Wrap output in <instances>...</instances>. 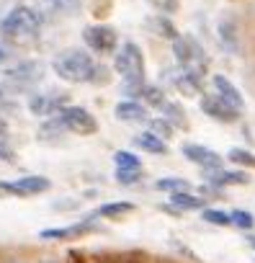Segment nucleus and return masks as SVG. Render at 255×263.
Here are the masks:
<instances>
[{"mask_svg": "<svg viewBox=\"0 0 255 263\" xmlns=\"http://www.w3.org/2000/svg\"><path fill=\"white\" fill-rule=\"evenodd\" d=\"M0 163H8V165L16 163V150L6 140H0Z\"/></svg>", "mask_w": 255, "mask_h": 263, "instance_id": "7c9ffc66", "label": "nucleus"}, {"mask_svg": "<svg viewBox=\"0 0 255 263\" xmlns=\"http://www.w3.org/2000/svg\"><path fill=\"white\" fill-rule=\"evenodd\" d=\"M119 263H137V258H124V260H119Z\"/></svg>", "mask_w": 255, "mask_h": 263, "instance_id": "e433bc0d", "label": "nucleus"}, {"mask_svg": "<svg viewBox=\"0 0 255 263\" xmlns=\"http://www.w3.org/2000/svg\"><path fill=\"white\" fill-rule=\"evenodd\" d=\"M134 147H140V150H145L150 155H168V140L158 137L155 132H150V129L140 132V135L134 137Z\"/></svg>", "mask_w": 255, "mask_h": 263, "instance_id": "6ab92c4d", "label": "nucleus"}, {"mask_svg": "<svg viewBox=\"0 0 255 263\" xmlns=\"http://www.w3.org/2000/svg\"><path fill=\"white\" fill-rule=\"evenodd\" d=\"M57 116H60V121L65 124V129L70 132V135L90 137V135H95V132H98V121H95V116H93L88 108H83V106L67 103Z\"/></svg>", "mask_w": 255, "mask_h": 263, "instance_id": "423d86ee", "label": "nucleus"}, {"mask_svg": "<svg viewBox=\"0 0 255 263\" xmlns=\"http://www.w3.org/2000/svg\"><path fill=\"white\" fill-rule=\"evenodd\" d=\"M11 57H13V54H11V47H8L6 42H0V67H6V65L11 62Z\"/></svg>", "mask_w": 255, "mask_h": 263, "instance_id": "2f4dec72", "label": "nucleus"}, {"mask_svg": "<svg viewBox=\"0 0 255 263\" xmlns=\"http://www.w3.org/2000/svg\"><path fill=\"white\" fill-rule=\"evenodd\" d=\"M42 29V16L31 8V6H13L6 18L0 21V34L13 44H31L36 42Z\"/></svg>", "mask_w": 255, "mask_h": 263, "instance_id": "7ed1b4c3", "label": "nucleus"}, {"mask_svg": "<svg viewBox=\"0 0 255 263\" xmlns=\"http://www.w3.org/2000/svg\"><path fill=\"white\" fill-rule=\"evenodd\" d=\"M155 189H158V191L175 194V191H186V189H188V181H186V178H175V176H170V178H160V181L155 183Z\"/></svg>", "mask_w": 255, "mask_h": 263, "instance_id": "bb28decb", "label": "nucleus"}, {"mask_svg": "<svg viewBox=\"0 0 255 263\" xmlns=\"http://www.w3.org/2000/svg\"><path fill=\"white\" fill-rule=\"evenodd\" d=\"M160 114L175 126V129H186L188 126V119H186V111H183V106L181 103H175V101H165L163 106H160Z\"/></svg>", "mask_w": 255, "mask_h": 263, "instance_id": "412c9836", "label": "nucleus"}, {"mask_svg": "<svg viewBox=\"0 0 255 263\" xmlns=\"http://www.w3.org/2000/svg\"><path fill=\"white\" fill-rule=\"evenodd\" d=\"M52 189V181L44 176H24L16 181H0V194H8V196H36Z\"/></svg>", "mask_w": 255, "mask_h": 263, "instance_id": "6e6552de", "label": "nucleus"}, {"mask_svg": "<svg viewBox=\"0 0 255 263\" xmlns=\"http://www.w3.org/2000/svg\"><path fill=\"white\" fill-rule=\"evenodd\" d=\"M199 106H201V111L209 116V119H214V121H219V124H234L237 119H240V114L242 111H237L234 106H229L222 96H217V93H204L201 98H199Z\"/></svg>", "mask_w": 255, "mask_h": 263, "instance_id": "1a4fd4ad", "label": "nucleus"}, {"mask_svg": "<svg viewBox=\"0 0 255 263\" xmlns=\"http://www.w3.org/2000/svg\"><path fill=\"white\" fill-rule=\"evenodd\" d=\"M52 70L60 80H65L70 85H83V83H93L98 62L83 47H67V49L54 54Z\"/></svg>", "mask_w": 255, "mask_h": 263, "instance_id": "f257e3e1", "label": "nucleus"}, {"mask_svg": "<svg viewBox=\"0 0 255 263\" xmlns=\"http://www.w3.org/2000/svg\"><path fill=\"white\" fill-rule=\"evenodd\" d=\"M181 153H183V158H186L188 163H193V165H199V168H204V171H217V168H222V155L214 153V150L206 147V145L186 142V145L181 147Z\"/></svg>", "mask_w": 255, "mask_h": 263, "instance_id": "9b49d317", "label": "nucleus"}, {"mask_svg": "<svg viewBox=\"0 0 255 263\" xmlns=\"http://www.w3.org/2000/svg\"><path fill=\"white\" fill-rule=\"evenodd\" d=\"M211 88H214V93L217 96H222L229 106H234L237 111H245V96H242V90L227 78V75H211Z\"/></svg>", "mask_w": 255, "mask_h": 263, "instance_id": "2eb2a0df", "label": "nucleus"}, {"mask_svg": "<svg viewBox=\"0 0 255 263\" xmlns=\"http://www.w3.org/2000/svg\"><path fill=\"white\" fill-rule=\"evenodd\" d=\"M247 242H250V248H255V235H250V237H247Z\"/></svg>", "mask_w": 255, "mask_h": 263, "instance_id": "4c0bfd02", "label": "nucleus"}, {"mask_svg": "<svg viewBox=\"0 0 255 263\" xmlns=\"http://www.w3.org/2000/svg\"><path fill=\"white\" fill-rule=\"evenodd\" d=\"M232 214V224L234 227H240V230H252L255 227V217L247 212V209H234V212H229Z\"/></svg>", "mask_w": 255, "mask_h": 263, "instance_id": "cd10ccee", "label": "nucleus"}, {"mask_svg": "<svg viewBox=\"0 0 255 263\" xmlns=\"http://www.w3.org/2000/svg\"><path fill=\"white\" fill-rule=\"evenodd\" d=\"M145 29H147L152 36L165 39V42H173V39L181 34V31L175 29L173 18L165 16V13H152V16H147V18H145Z\"/></svg>", "mask_w": 255, "mask_h": 263, "instance_id": "a211bd4d", "label": "nucleus"}, {"mask_svg": "<svg viewBox=\"0 0 255 263\" xmlns=\"http://www.w3.org/2000/svg\"><path fill=\"white\" fill-rule=\"evenodd\" d=\"M206 173V183L214 186V189H227V186H247L250 183V176L245 171H224V168H217V171H204Z\"/></svg>", "mask_w": 255, "mask_h": 263, "instance_id": "dca6fc26", "label": "nucleus"}, {"mask_svg": "<svg viewBox=\"0 0 255 263\" xmlns=\"http://www.w3.org/2000/svg\"><path fill=\"white\" fill-rule=\"evenodd\" d=\"M98 263H113V260H108V258H103V260H98Z\"/></svg>", "mask_w": 255, "mask_h": 263, "instance_id": "ea45409f", "label": "nucleus"}, {"mask_svg": "<svg viewBox=\"0 0 255 263\" xmlns=\"http://www.w3.org/2000/svg\"><path fill=\"white\" fill-rule=\"evenodd\" d=\"M147 3L158 11V13H165V16H173L181 11V0H147Z\"/></svg>", "mask_w": 255, "mask_h": 263, "instance_id": "c756f323", "label": "nucleus"}, {"mask_svg": "<svg viewBox=\"0 0 255 263\" xmlns=\"http://www.w3.org/2000/svg\"><path fill=\"white\" fill-rule=\"evenodd\" d=\"M8 106V96H6V88L0 85V108H6Z\"/></svg>", "mask_w": 255, "mask_h": 263, "instance_id": "f704fd0d", "label": "nucleus"}, {"mask_svg": "<svg viewBox=\"0 0 255 263\" xmlns=\"http://www.w3.org/2000/svg\"><path fill=\"white\" fill-rule=\"evenodd\" d=\"M65 263H88V260H85V258H83L77 250H72V253L67 255V260H65Z\"/></svg>", "mask_w": 255, "mask_h": 263, "instance_id": "473e14b6", "label": "nucleus"}, {"mask_svg": "<svg viewBox=\"0 0 255 263\" xmlns=\"http://www.w3.org/2000/svg\"><path fill=\"white\" fill-rule=\"evenodd\" d=\"M113 163L119 171H132V168H142V160L132 153V150H116L113 153Z\"/></svg>", "mask_w": 255, "mask_h": 263, "instance_id": "b1692460", "label": "nucleus"}, {"mask_svg": "<svg viewBox=\"0 0 255 263\" xmlns=\"http://www.w3.org/2000/svg\"><path fill=\"white\" fill-rule=\"evenodd\" d=\"M142 168H132V171H119L116 168V181L121 183V186H134V183H140L142 181Z\"/></svg>", "mask_w": 255, "mask_h": 263, "instance_id": "c85d7f7f", "label": "nucleus"}, {"mask_svg": "<svg viewBox=\"0 0 255 263\" xmlns=\"http://www.w3.org/2000/svg\"><path fill=\"white\" fill-rule=\"evenodd\" d=\"M163 78H165V80H168L181 96H186V98H201V96H204V88H201L204 80L193 78L191 72H186V70H181V67H175V70H165Z\"/></svg>", "mask_w": 255, "mask_h": 263, "instance_id": "f8f14e48", "label": "nucleus"}, {"mask_svg": "<svg viewBox=\"0 0 255 263\" xmlns=\"http://www.w3.org/2000/svg\"><path fill=\"white\" fill-rule=\"evenodd\" d=\"M67 103H70V101H67L65 93H31V98H29V111H31L34 116L49 119V116H57Z\"/></svg>", "mask_w": 255, "mask_h": 263, "instance_id": "9d476101", "label": "nucleus"}, {"mask_svg": "<svg viewBox=\"0 0 255 263\" xmlns=\"http://www.w3.org/2000/svg\"><path fill=\"white\" fill-rule=\"evenodd\" d=\"M83 42L95 54H116L119 49V31L108 24H90L83 29Z\"/></svg>", "mask_w": 255, "mask_h": 263, "instance_id": "0eeeda50", "label": "nucleus"}, {"mask_svg": "<svg viewBox=\"0 0 255 263\" xmlns=\"http://www.w3.org/2000/svg\"><path fill=\"white\" fill-rule=\"evenodd\" d=\"M134 212V204L132 201H111V204H103L98 209V217H106V219H121L126 214Z\"/></svg>", "mask_w": 255, "mask_h": 263, "instance_id": "4be33fe9", "label": "nucleus"}, {"mask_svg": "<svg viewBox=\"0 0 255 263\" xmlns=\"http://www.w3.org/2000/svg\"><path fill=\"white\" fill-rule=\"evenodd\" d=\"M173 57H175V65L186 72H191L193 78L204 80L206 72H209V57H206V49L204 44L193 36V34H178L173 42Z\"/></svg>", "mask_w": 255, "mask_h": 263, "instance_id": "20e7f679", "label": "nucleus"}, {"mask_svg": "<svg viewBox=\"0 0 255 263\" xmlns=\"http://www.w3.org/2000/svg\"><path fill=\"white\" fill-rule=\"evenodd\" d=\"M113 116H116L119 121H124V124H145V121H150L147 106H145L142 101H137V98H124V101H119L116 108H113Z\"/></svg>", "mask_w": 255, "mask_h": 263, "instance_id": "ddd939ff", "label": "nucleus"}, {"mask_svg": "<svg viewBox=\"0 0 255 263\" xmlns=\"http://www.w3.org/2000/svg\"><path fill=\"white\" fill-rule=\"evenodd\" d=\"M47 75V65L42 60H21L13 67L3 72V88L21 96V93H34Z\"/></svg>", "mask_w": 255, "mask_h": 263, "instance_id": "39448f33", "label": "nucleus"}, {"mask_svg": "<svg viewBox=\"0 0 255 263\" xmlns=\"http://www.w3.org/2000/svg\"><path fill=\"white\" fill-rule=\"evenodd\" d=\"M6 132H8V121H6V116L0 114V140L6 137Z\"/></svg>", "mask_w": 255, "mask_h": 263, "instance_id": "72a5a7b5", "label": "nucleus"}, {"mask_svg": "<svg viewBox=\"0 0 255 263\" xmlns=\"http://www.w3.org/2000/svg\"><path fill=\"white\" fill-rule=\"evenodd\" d=\"M217 39L219 44L227 49V52H237L240 49V21L232 16V13H224L219 21H217Z\"/></svg>", "mask_w": 255, "mask_h": 263, "instance_id": "4468645a", "label": "nucleus"}, {"mask_svg": "<svg viewBox=\"0 0 255 263\" xmlns=\"http://www.w3.org/2000/svg\"><path fill=\"white\" fill-rule=\"evenodd\" d=\"M95 224H93V217H85L83 222L72 224V227H49V230H42L39 232V240H70V237H80L85 232H93Z\"/></svg>", "mask_w": 255, "mask_h": 263, "instance_id": "f3484780", "label": "nucleus"}, {"mask_svg": "<svg viewBox=\"0 0 255 263\" xmlns=\"http://www.w3.org/2000/svg\"><path fill=\"white\" fill-rule=\"evenodd\" d=\"M52 3H54V6H65V3H67V0H52Z\"/></svg>", "mask_w": 255, "mask_h": 263, "instance_id": "58836bf2", "label": "nucleus"}, {"mask_svg": "<svg viewBox=\"0 0 255 263\" xmlns=\"http://www.w3.org/2000/svg\"><path fill=\"white\" fill-rule=\"evenodd\" d=\"M227 160L240 165V168H255V155L250 150H245V147H232L227 153Z\"/></svg>", "mask_w": 255, "mask_h": 263, "instance_id": "393cba45", "label": "nucleus"}, {"mask_svg": "<svg viewBox=\"0 0 255 263\" xmlns=\"http://www.w3.org/2000/svg\"><path fill=\"white\" fill-rule=\"evenodd\" d=\"M3 263H24V260H18V258H6Z\"/></svg>", "mask_w": 255, "mask_h": 263, "instance_id": "c9c22d12", "label": "nucleus"}, {"mask_svg": "<svg viewBox=\"0 0 255 263\" xmlns=\"http://www.w3.org/2000/svg\"><path fill=\"white\" fill-rule=\"evenodd\" d=\"M147 124H150V132H155V135L163 137V140H170L173 132H175V126H173L165 116H155V119H150Z\"/></svg>", "mask_w": 255, "mask_h": 263, "instance_id": "a878e982", "label": "nucleus"}, {"mask_svg": "<svg viewBox=\"0 0 255 263\" xmlns=\"http://www.w3.org/2000/svg\"><path fill=\"white\" fill-rule=\"evenodd\" d=\"M170 204H173L175 209H181V212H191V209H204V206H206V199H201V196H196V194H191V191L186 189V191L170 194Z\"/></svg>", "mask_w": 255, "mask_h": 263, "instance_id": "aec40b11", "label": "nucleus"}, {"mask_svg": "<svg viewBox=\"0 0 255 263\" xmlns=\"http://www.w3.org/2000/svg\"><path fill=\"white\" fill-rule=\"evenodd\" d=\"M201 219H204L206 224H217V227H229V224H232V214H229V212L209 209V206L201 209Z\"/></svg>", "mask_w": 255, "mask_h": 263, "instance_id": "5701e85b", "label": "nucleus"}, {"mask_svg": "<svg viewBox=\"0 0 255 263\" xmlns=\"http://www.w3.org/2000/svg\"><path fill=\"white\" fill-rule=\"evenodd\" d=\"M113 70L124 80V93L129 96L134 88L147 83V65H145V52L137 42H124L116 54H113Z\"/></svg>", "mask_w": 255, "mask_h": 263, "instance_id": "f03ea898", "label": "nucleus"}]
</instances>
